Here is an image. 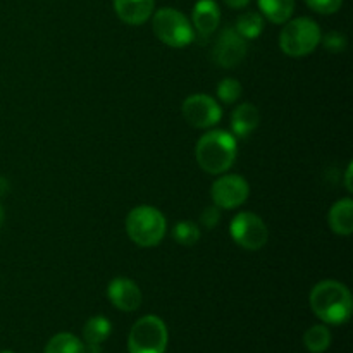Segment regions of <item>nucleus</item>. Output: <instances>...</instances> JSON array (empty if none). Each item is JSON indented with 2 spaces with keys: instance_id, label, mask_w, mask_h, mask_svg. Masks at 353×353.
Returning <instances> with one entry per match:
<instances>
[{
  "instance_id": "1",
  "label": "nucleus",
  "mask_w": 353,
  "mask_h": 353,
  "mask_svg": "<svg viewBox=\"0 0 353 353\" xmlns=\"http://www.w3.org/2000/svg\"><path fill=\"white\" fill-rule=\"evenodd\" d=\"M309 303L312 312L326 324L340 326L352 317L353 299L350 290L334 279L317 283L310 292Z\"/></svg>"
},
{
  "instance_id": "2",
  "label": "nucleus",
  "mask_w": 353,
  "mask_h": 353,
  "mask_svg": "<svg viewBox=\"0 0 353 353\" xmlns=\"http://www.w3.org/2000/svg\"><path fill=\"white\" fill-rule=\"evenodd\" d=\"M238 155V143L233 133L224 130H210L199 138L195 157L200 169L207 174H224L234 164Z\"/></svg>"
},
{
  "instance_id": "3",
  "label": "nucleus",
  "mask_w": 353,
  "mask_h": 353,
  "mask_svg": "<svg viewBox=\"0 0 353 353\" xmlns=\"http://www.w3.org/2000/svg\"><path fill=\"white\" fill-rule=\"evenodd\" d=\"M168 221L164 214L152 205H138L126 216V233L141 248L157 247L165 236Z\"/></svg>"
},
{
  "instance_id": "4",
  "label": "nucleus",
  "mask_w": 353,
  "mask_h": 353,
  "mask_svg": "<svg viewBox=\"0 0 353 353\" xmlns=\"http://www.w3.org/2000/svg\"><path fill=\"white\" fill-rule=\"evenodd\" d=\"M319 24L310 17L288 19L279 33V48L288 57H305L310 55L321 43Z\"/></svg>"
},
{
  "instance_id": "5",
  "label": "nucleus",
  "mask_w": 353,
  "mask_h": 353,
  "mask_svg": "<svg viewBox=\"0 0 353 353\" xmlns=\"http://www.w3.org/2000/svg\"><path fill=\"white\" fill-rule=\"evenodd\" d=\"M152 30L162 43L172 48L186 47L196 38L192 21L172 7H162L152 14Z\"/></svg>"
},
{
  "instance_id": "6",
  "label": "nucleus",
  "mask_w": 353,
  "mask_h": 353,
  "mask_svg": "<svg viewBox=\"0 0 353 353\" xmlns=\"http://www.w3.org/2000/svg\"><path fill=\"white\" fill-rule=\"evenodd\" d=\"M168 326L157 316H145L133 324L128 336L130 353H164L168 348Z\"/></svg>"
},
{
  "instance_id": "7",
  "label": "nucleus",
  "mask_w": 353,
  "mask_h": 353,
  "mask_svg": "<svg viewBox=\"0 0 353 353\" xmlns=\"http://www.w3.org/2000/svg\"><path fill=\"white\" fill-rule=\"evenodd\" d=\"M230 233L234 243L248 252L261 250L269 240L268 226L254 212H240L234 216L230 224Z\"/></svg>"
},
{
  "instance_id": "8",
  "label": "nucleus",
  "mask_w": 353,
  "mask_h": 353,
  "mask_svg": "<svg viewBox=\"0 0 353 353\" xmlns=\"http://www.w3.org/2000/svg\"><path fill=\"white\" fill-rule=\"evenodd\" d=\"M248 195H250V186L247 179L240 174H228V172L219 174L210 188L212 203L224 210H233L243 205Z\"/></svg>"
},
{
  "instance_id": "9",
  "label": "nucleus",
  "mask_w": 353,
  "mask_h": 353,
  "mask_svg": "<svg viewBox=\"0 0 353 353\" xmlns=\"http://www.w3.org/2000/svg\"><path fill=\"white\" fill-rule=\"evenodd\" d=\"M181 112L186 123L196 130H209L223 119V109L217 100L205 93H195L185 99Z\"/></svg>"
},
{
  "instance_id": "10",
  "label": "nucleus",
  "mask_w": 353,
  "mask_h": 353,
  "mask_svg": "<svg viewBox=\"0 0 353 353\" xmlns=\"http://www.w3.org/2000/svg\"><path fill=\"white\" fill-rule=\"evenodd\" d=\"M248 43L234 28H224L214 43L212 57L221 68L233 69L247 57Z\"/></svg>"
},
{
  "instance_id": "11",
  "label": "nucleus",
  "mask_w": 353,
  "mask_h": 353,
  "mask_svg": "<svg viewBox=\"0 0 353 353\" xmlns=\"http://www.w3.org/2000/svg\"><path fill=\"white\" fill-rule=\"evenodd\" d=\"M107 296L110 303L121 312H134L140 309L141 300H143L140 286L133 279L128 278L112 279L107 286Z\"/></svg>"
},
{
  "instance_id": "12",
  "label": "nucleus",
  "mask_w": 353,
  "mask_h": 353,
  "mask_svg": "<svg viewBox=\"0 0 353 353\" xmlns=\"http://www.w3.org/2000/svg\"><path fill=\"white\" fill-rule=\"evenodd\" d=\"M221 23V10L214 0H199L193 7L192 26L195 34L209 38Z\"/></svg>"
},
{
  "instance_id": "13",
  "label": "nucleus",
  "mask_w": 353,
  "mask_h": 353,
  "mask_svg": "<svg viewBox=\"0 0 353 353\" xmlns=\"http://www.w3.org/2000/svg\"><path fill=\"white\" fill-rule=\"evenodd\" d=\"M116 16L130 26L147 23L155 10V0H114Z\"/></svg>"
},
{
  "instance_id": "14",
  "label": "nucleus",
  "mask_w": 353,
  "mask_h": 353,
  "mask_svg": "<svg viewBox=\"0 0 353 353\" xmlns=\"http://www.w3.org/2000/svg\"><path fill=\"white\" fill-rule=\"evenodd\" d=\"M331 231L338 236H350L353 233V200L350 196L333 203L327 214Z\"/></svg>"
},
{
  "instance_id": "15",
  "label": "nucleus",
  "mask_w": 353,
  "mask_h": 353,
  "mask_svg": "<svg viewBox=\"0 0 353 353\" xmlns=\"http://www.w3.org/2000/svg\"><path fill=\"white\" fill-rule=\"evenodd\" d=\"M259 110L254 103L243 102L231 114V131L234 138H247L259 126Z\"/></svg>"
},
{
  "instance_id": "16",
  "label": "nucleus",
  "mask_w": 353,
  "mask_h": 353,
  "mask_svg": "<svg viewBox=\"0 0 353 353\" xmlns=\"http://www.w3.org/2000/svg\"><path fill=\"white\" fill-rule=\"evenodd\" d=\"M257 3L262 17L272 24H285L295 10V0H257Z\"/></svg>"
},
{
  "instance_id": "17",
  "label": "nucleus",
  "mask_w": 353,
  "mask_h": 353,
  "mask_svg": "<svg viewBox=\"0 0 353 353\" xmlns=\"http://www.w3.org/2000/svg\"><path fill=\"white\" fill-rule=\"evenodd\" d=\"M110 333H112V324L103 316L90 317L83 327V338H85L86 347H102Z\"/></svg>"
},
{
  "instance_id": "18",
  "label": "nucleus",
  "mask_w": 353,
  "mask_h": 353,
  "mask_svg": "<svg viewBox=\"0 0 353 353\" xmlns=\"http://www.w3.org/2000/svg\"><path fill=\"white\" fill-rule=\"evenodd\" d=\"M234 30H236L247 41L255 40V38L261 37L262 31H264V17H262L261 12H255V10L241 14L236 19Z\"/></svg>"
},
{
  "instance_id": "19",
  "label": "nucleus",
  "mask_w": 353,
  "mask_h": 353,
  "mask_svg": "<svg viewBox=\"0 0 353 353\" xmlns=\"http://www.w3.org/2000/svg\"><path fill=\"white\" fill-rule=\"evenodd\" d=\"M303 345L310 353H324L331 345V331L326 324L309 327L303 334Z\"/></svg>"
},
{
  "instance_id": "20",
  "label": "nucleus",
  "mask_w": 353,
  "mask_h": 353,
  "mask_svg": "<svg viewBox=\"0 0 353 353\" xmlns=\"http://www.w3.org/2000/svg\"><path fill=\"white\" fill-rule=\"evenodd\" d=\"M43 353H85V343L72 333H59L50 338Z\"/></svg>"
},
{
  "instance_id": "21",
  "label": "nucleus",
  "mask_w": 353,
  "mask_h": 353,
  "mask_svg": "<svg viewBox=\"0 0 353 353\" xmlns=\"http://www.w3.org/2000/svg\"><path fill=\"white\" fill-rule=\"evenodd\" d=\"M200 236H202L200 228L195 223H192V221H179L174 226V230H172L174 241L183 245V247H193L200 240Z\"/></svg>"
},
{
  "instance_id": "22",
  "label": "nucleus",
  "mask_w": 353,
  "mask_h": 353,
  "mask_svg": "<svg viewBox=\"0 0 353 353\" xmlns=\"http://www.w3.org/2000/svg\"><path fill=\"white\" fill-rule=\"evenodd\" d=\"M241 93H243V86H241V83L238 81V79L224 78L223 81L217 85L216 95L221 102L226 103V105H231V103L238 102V99L241 97Z\"/></svg>"
},
{
  "instance_id": "23",
  "label": "nucleus",
  "mask_w": 353,
  "mask_h": 353,
  "mask_svg": "<svg viewBox=\"0 0 353 353\" xmlns=\"http://www.w3.org/2000/svg\"><path fill=\"white\" fill-rule=\"evenodd\" d=\"M321 41H323L324 48L330 50L331 54H341L348 47L347 37L340 33V31H330V33H326V37L321 38Z\"/></svg>"
},
{
  "instance_id": "24",
  "label": "nucleus",
  "mask_w": 353,
  "mask_h": 353,
  "mask_svg": "<svg viewBox=\"0 0 353 353\" xmlns=\"http://www.w3.org/2000/svg\"><path fill=\"white\" fill-rule=\"evenodd\" d=\"M305 3L317 14H334L343 6V0H305Z\"/></svg>"
},
{
  "instance_id": "25",
  "label": "nucleus",
  "mask_w": 353,
  "mask_h": 353,
  "mask_svg": "<svg viewBox=\"0 0 353 353\" xmlns=\"http://www.w3.org/2000/svg\"><path fill=\"white\" fill-rule=\"evenodd\" d=\"M200 221H202L203 226L207 228V230H212L214 226H217L221 221V209L219 207H216L212 203V205L205 207L202 212V217H200Z\"/></svg>"
},
{
  "instance_id": "26",
  "label": "nucleus",
  "mask_w": 353,
  "mask_h": 353,
  "mask_svg": "<svg viewBox=\"0 0 353 353\" xmlns=\"http://www.w3.org/2000/svg\"><path fill=\"white\" fill-rule=\"evenodd\" d=\"M352 172H353V164L350 162L347 168V172H345V186H347V192L352 193L353 192V185H352Z\"/></svg>"
},
{
  "instance_id": "27",
  "label": "nucleus",
  "mask_w": 353,
  "mask_h": 353,
  "mask_svg": "<svg viewBox=\"0 0 353 353\" xmlns=\"http://www.w3.org/2000/svg\"><path fill=\"white\" fill-rule=\"evenodd\" d=\"M224 3L231 7V9H243V7L250 3V0H224Z\"/></svg>"
},
{
  "instance_id": "28",
  "label": "nucleus",
  "mask_w": 353,
  "mask_h": 353,
  "mask_svg": "<svg viewBox=\"0 0 353 353\" xmlns=\"http://www.w3.org/2000/svg\"><path fill=\"white\" fill-rule=\"evenodd\" d=\"M7 193H9V181L3 176H0V196L7 195Z\"/></svg>"
},
{
  "instance_id": "29",
  "label": "nucleus",
  "mask_w": 353,
  "mask_h": 353,
  "mask_svg": "<svg viewBox=\"0 0 353 353\" xmlns=\"http://www.w3.org/2000/svg\"><path fill=\"white\" fill-rule=\"evenodd\" d=\"M3 217H6V210H3V207L0 205V228H2L3 224Z\"/></svg>"
},
{
  "instance_id": "30",
  "label": "nucleus",
  "mask_w": 353,
  "mask_h": 353,
  "mask_svg": "<svg viewBox=\"0 0 353 353\" xmlns=\"http://www.w3.org/2000/svg\"><path fill=\"white\" fill-rule=\"evenodd\" d=\"M0 353H14V352H0Z\"/></svg>"
}]
</instances>
